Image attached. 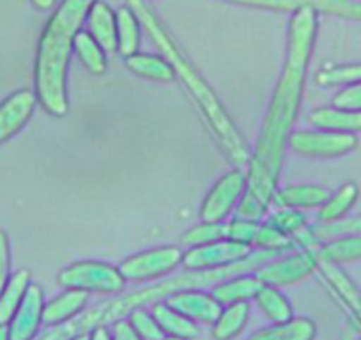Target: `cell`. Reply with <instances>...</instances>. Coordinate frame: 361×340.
I'll list each match as a JSON object with an SVG mask.
<instances>
[{
    "instance_id": "cell-18",
    "label": "cell",
    "mask_w": 361,
    "mask_h": 340,
    "mask_svg": "<svg viewBox=\"0 0 361 340\" xmlns=\"http://www.w3.org/2000/svg\"><path fill=\"white\" fill-rule=\"evenodd\" d=\"M151 314L166 336H177V339L185 340H192L199 336L200 332L197 322H193L192 319H188L180 312L173 310L165 300L152 303Z\"/></svg>"
},
{
    "instance_id": "cell-2",
    "label": "cell",
    "mask_w": 361,
    "mask_h": 340,
    "mask_svg": "<svg viewBox=\"0 0 361 340\" xmlns=\"http://www.w3.org/2000/svg\"><path fill=\"white\" fill-rule=\"evenodd\" d=\"M128 8L135 13L138 22L142 23L145 30H147L149 36L152 37L158 48L161 50L165 61L172 66V69L176 71V76H179L180 82L185 83V87L188 89L190 95L193 96L195 103L199 105L200 112H202L204 119L209 124L211 131H213L214 138L218 140V144L221 145L225 152H227L228 158L232 159L238 165H245L250 163L252 158V152H250L248 144H246L245 137L241 135V131L238 130L234 121L231 119V116L225 110L224 103L220 102L216 92L213 91L209 83L206 82L202 75L197 71L192 66V62L183 55V51L177 48V44L173 43L172 37L169 36L165 27L159 23V20L156 18L154 13L144 4V0H126Z\"/></svg>"
},
{
    "instance_id": "cell-38",
    "label": "cell",
    "mask_w": 361,
    "mask_h": 340,
    "mask_svg": "<svg viewBox=\"0 0 361 340\" xmlns=\"http://www.w3.org/2000/svg\"><path fill=\"white\" fill-rule=\"evenodd\" d=\"M114 340H140V339L135 335V332L130 328L128 322L119 321L116 322V326H114Z\"/></svg>"
},
{
    "instance_id": "cell-28",
    "label": "cell",
    "mask_w": 361,
    "mask_h": 340,
    "mask_svg": "<svg viewBox=\"0 0 361 340\" xmlns=\"http://www.w3.org/2000/svg\"><path fill=\"white\" fill-rule=\"evenodd\" d=\"M76 55H78L80 62L89 69L92 75H103L109 68V62H106L105 50L99 47L98 41L90 36L89 32H83L80 30L75 37V43H73Z\"/></svg>"
},
{
    "instance_id": "cell-11",
    "label": "cell",
    "mask_w": 361,
    "mask_h": 340,
    "mask_svg": "<svg viewBox=\"0 0 361 340\" xmlns=\"http://www.w3.org/2000/svg\"><path fill=\"white\" fill-rule=\"evenodd\" d=\"M37 96L30 89H20L0 103V144L25 128L36 110Z\"/></svg>"
},
{
    "instance_id": "cell-16",
    "label": "cell",
    "mask_w": 361,
    "mask_h": 340,
    "mask_svg": "<svg viewBox=\"0 0 361 340\" xmlns=\"http://www.w3.org/2000/svg\"><path fill=\"white\" fill-rule=\"evenodd\" d=\"M329 192L321 185H289L276 190L275 204L287 210H314L328 200Z\"/></svg>"
},
{
    "instance_id": "cell-24",
    "label": "cell",
    "mask_w": 361,
    "mask_h": 340,
    "mask_svg": "<svg viewBox=\"0 0 361 340\" xmlns=\"http://www.w3.org/2000/svg\"><path fill=\"white\" fill-rule=\"evenodd\" d=\"M30 272L22 269L9 279L8 286L0 294V324H9L13 315L16 314L18 307L22 305L23 296L30 286Z\"/></svg>"
},
{
    "instance_id": "cell-42",
    "label": "cell",
    "mask_w": 361,
    "mask_h": 340,
    "mask_svg": "<svg viewBox=\"0 0 361 340\" xmlns=\"http://www.w3.org/2000/svg\"><path fill=\"white\" fill-rule=\"evenodd\" d=\"M0 340H9V326L0 324Z\"/></svg>"
},
{
    "instance_id": "cell-13",
    "label": "cell",
    "mask_w": 361,
    "mask_h": 340,
    "mask_svg": "<svg viewBox=\"0 0 361 340\" xmlns=\"http://www.w3.org/2000/svg\"><path fill=\"white\" fill-rule=\"evenodd\" d=\"M312 252H314V250H312ZM314 255L315 261H317V272L321 273L324 282L328 284L329 289L335 293V296L342 301L343 307H345L347 310L354 315V319L361 324V291L357 289L356 284L350 280V277L347 275L338 265L319 257L315 252Z\"/></svg>"
},
{
    "instance_id": "cell-41",
    "label": "cell",
    "mask_w": 361,
    "mask_h": 340,
    "mask_svg": "<svg viewBox=\"0 0 361 340\" xmlns=\"http://www.w3.org/2000/svg\"><path fill=\"white\" fill-rule=\"evenodd\" d=\"M350 20H357V22H361V2H360V0H354L353 15H350Z\"/></svg>"
},
{
    "instance_id": "cell-21",
    "label": "cell",
    "mask_w": 361,
    "mask_h": 340,
    "mask_svg": "<svg viewBox=\"0 0 361 340\" xmlns=\"http://www.w3.org/2000/svg\"><path fill=\"white\" fill-rule=\"evenodd\" d=\"M357 197H360V188L356 183L349 181L345 185L340 186L333 195L328 197L324 204L319 207L317 220L319 224H335V221L343 220L347 213L353 210L356 204Z\"/></svg>"
},
{
    "instance_id": "cell-12",
    "label": "cell",
    "mask_w": 361,
    "mask_h": 340,
    "mask_svg": "<svg viewBox=\"0 0 361 340\" xmlns=\"http://www.w3.org/2000/svg\"><path fill=\"white\" fill-rule=\"evenodd\" d=\"M165 301L173 310L180 312L193 322H202V324H214L218 315L224 310L213 294L202 293L200 289L179 291L166 298Z\"/></svg>"
},
{
    "instance_id": "cell-8",
    "label": "cell",
    "mask_w": 361,
    "mask_h": 340,
    "mask_svg": "<svg viewBox=\"0 0 361 340\" xmlns=\"http://www.w3.org/2000/svg\"><path fill=\"white\" fill-rule=\"evenodd\" d=\"M315 272H317V261H315L314 252L308 248L298 250L286 257L271 259L269 262L255 269V275L264 286H273L280 289V287L303 282Z\"/></svg>"
},
{
    "instance_id": "cell-32",
    "label": "cell",
    "mask_w": 361,
    "mask_h": 340,
    "mask_svg": "<svg viewBox=\"0 0 361 340\" xmlns=\"http://www.w3.org/2000/svg\"><path fill=\"white\" fill-rule=\"evenodd\" d=\"M255 245L259 246V250H266V252L273 253H282L286 250L294 248L293 238L286 236L283 232H280L279 229L273 227L269 221H264L259 225V232H257Z\"/></svg>"
},
{
    "instance_id": "cell-3",
    "label": "cell",
    "mask_w": 361,
    "mask_h": 340,
    "mask_svg": "<svg viewBox=\"0 0 361 340\" xmlns=\"http://www.w3.org/2000/svg\"><path fill=\"white\" fill-rule=\"evenodd\" d=\"M98 0H62L48 20L39 40L36 59V96L54 117L69 114L68 66L76 34L89 9Z\"/></svg>"
},
{
    "instance_id": "cell-6",
    "label": "cell",
    "mask_w": 361,
    "mask_h": 340,
    "mask_svg": "<svg viewBox=\"0 0 361 340\" xmlns=\"http://www.w3.org/2000/svg\"><path fill=\"white\" fill-rule=\"evenodd\" d=\"M289 145L305 158H340L357 147V137L338 131L298 130L290 135Z\"/></svg>"
},
{
    "instance_id": "cell-9",
    "label": "cell",
    "mask_w": 361,
    "mask_h": 340,
    "mask_svg": "<svg viewBox=\"0 0 361 340\" xmlns=\"http://www.w3.org/2000/svg\"><path fill=\"white\" fill-rule=\"evenodd\" d=\"M252 246L241 245V243L231 241V239H220V241L209 243V245L195 246L183 253V266L186 272H207V269L227 268V266L238 265L252 255Z\"/></svg>"
},
{
    "instance_id": "cell-19",
    "label": "cell",
    "mask_w": 361,
    "mask_h": 340,
    "mask_svg": "<svg viewBox=\"0 0 361 340\" xmlns=\"http://www.w3.org/2000/svg\"><path fill=\"white\" fill-rule=\"evenodd\" d=\"M89 29L90 36L99 43L105 51L117 50V20L110 6L105 2H94L89 9Z\"/></svg>"
},
{
    "instance_id": "cell-39",
    "label": "cell",
    "mask_w": 361,
    "mask_h": 340,
    "mask_svg": "<svg viewBox=\"0 0 361 340\" xmlns=\"http://www.w3.org/2000/svg\"><path fill=\"white\" fill-rule=\"evenodd\" d=\"M89 340H114V332L106 324L98 326L89 333Z\"/></svg>"
},
{
    "instance_id": "cell-5",
    "label": "cell",
    "mask_w": 361,
    "mask_h": 340,
    "mask_svg": "<svg viewBox=\"0 0 361 340\" xmlns=\"http://www.w3.org/2000/svg\"><path fill=\"white\" fill-rule=\"evenodd\" d=\"M183 253L179 246H158L124 259L117 268L126 282L144 284L166 277L183 265Z\"/></svg>"
},
{
    "instance_id": "cell-37",
    "label": "cell",
    "mask_w": 361,
    "mask_h": 340,
    "mask_svg": "<svg viewBox=\"0 0 361 340\" xmlns=\"http://www.w3.org/2000/svg\"><path fill=\"white\" fill-rule=\"evenodd\" d=\"M9 266H11V248L6 231L0 229V294L9 282Z\"/></svg>"
},
{
    "instance_id": "cell-10",
    "label": "cell",
    "mask_w": 361,
    "mask_h": 340,
    "mask_svg": "<svg viewBox=\"0 0 361 340\" xmlns=\"http://www.w3.org/2000/svg\"><path fill=\"white\" fill-rule=\"evenodd\" d=\"M44 293L39 284H30L22 305L13 315L9 326V340H34L43 324Z\"/></svg>"
},
{
    "instance_id": "cell-44",
    "label": "cell",
    "mask_w": 361,
    "mask_h": 340,
    "mask_svg": "<svg viewBox=\"0 0 361 340\" xmlns=\"http://www.w3.org/2000/svg\"><path fill=\"white\" fill-rule=\"evenodd\" d=\"M161 340H185V339H177V336H163V339Z\"/></svg>"
},
{
    "instance_id": "cell-26",
    "label": "cell",
    "mask_w": 361,
    "mask_h": 340,
    "mask_svg": "<svg viewBox=\"0 0 361 340\" xmlns=\"http://www.w3.org/2000/svg\"><path fill=\"white\" fill-rule=\"evenodd\" d=\"M126 66L131 73L142 76L145 80H154V82H172L176 78V71L172 66L161 57L145 54H135L126 59Z\"/></svg>"
},
{
    "instance_id": "cell-45",
    "label": "cell",
    "mask_w": 361,
    "mask_h": 340,
    "mask_svg": "<svg viewBox=\"0 0 361 340\" xmlns=\"http://www.w3.org/2000/svg\"><path fill=\"white\" fill-rule=\"evenodd\" d=\"M357 340H361V335H360V339H357Z\"/></svg>"
},
{
    "instance_id": "cell-27",
    "label": "cell",
    "mask_w": 361,
    "mask_h": 340,
    "mask_svg": "<svg viewBox=\"0 0 361 340\" xmlns=\"http://www.w3.org/2000/svg\"><path fill=\"white\" fill-rule=\"evenodd\" d=\"M117 50L123 57H131L137 54L138 44H140V29H138V20L135 13L128 6L117 11Z\"/></svg>"
},
{
    "instance_id": "cell-23",
    "label": "cell",
    "mask_w": 361,
    "mask_h": 340,
    "mask_svg": "<svg viewBox=\"0 0 361 340\" xmlns=\"http://www.w3.org/2000/svg\"><path fill=\"white\" fill-rule=\"evenodd\" d=\"M250 319V305L248 301L243 303H232L224 307L221 314L213 324V339L214 340H234L239 333L245 329L246 322Z\"/></svg>"
},
{
    "instance_id": "cell-25",
    "label": "cell",
    "mask_w": 361,
    "mask_h": 340,
    "mask_svg": "<svg viewBox=\"0 0 361 340\" xmlns=\"http://www.w3.org/2000/svg\"><path fill=\"white\" fill-rule=\"evenodd\" d=\"M255 301L260 307V310L264 312V315L269 321H273V324L287 322L294 317L293 305H290V301L287 300V296L279 287L262 286V289L255 296Z\"/></svg>"
},
{
    "instance_id": "cell-22",
    "label": "cell",
    "mask_w": 361,
    "mask_h": 340,
    "mask_svg": "<svg viewBox=\"0 0 361 340\" xmlns=\"http://www.w3.org/2000/svg\"><path fill=\"white\" fill-rule=\"evenodd\" d=\"M312 250L319 257L335 262L338 266L347 265V262H357L361 261V236H343V238L321 243Z\"/></svg>"
},
{
    "instance_id": "cell-43",
    "label": "cell",
    "mask_w": 361,
    "mask_h": 340,
    "mask_svg": "<svg viewBox=\"0 0 361 340\" xmlns=\"http://www.w3.org/2000/svg\"><path fill=\"white\" fill-rule=\"evenodd\" d=\"M71 340H89V333H83V335L75 336V339H71Z\"/></svg>"
},
{
    "instance_id": "cell-15",
    "label": "cell",
    "mask_w": 361,
    "mask_h": 340,
    "mask_svg": "<svg viewBox=\"0 0 361 340\" xmlns=\"http://www.w3.org/2000/svg\"><path fill=\"white\" fill-rule=\"evenodd\" d=\"M308 124L315 130L338 131V133H354L361 131V112L336 109V107H321L314 109L307 116Z\"/></svg>"
},
{
    "instance_id": "cell-30",
    "label": "cell",
    "mask_w": 361,
    "mask_h": 340,
    "mask_svg": "<svg viewBox=\"0 0 361 340\" xmlns=\"http://www.w3.org/2000/svg\"><path fill=\"white\" fill-rule=\"evenodd\" d=\"M361 80V62L357 64H342L333 66V68H326L317 73L315 82L321 87H333V85H347Z\"/></svg>"
},
{
    "instance_id": "cell-33",
    "label": "cell",
    "mask_w": 361,
    "mask_h": 340,
    "mask_svg": "<svg viewBox=\"0 0 361 340\" xmlns=\"http://www.w3.org/2000/svg\"><path fill=\"white\" fill-rule=\"evenodd\" d=\"M267 221H269L273 227L279 229L280 232H283L286 236L293 238V236L298 234L301 229L307 227L308 218L307 214L301 213L300 210H287V207H280L276 213H273L269 218H267Z\"/></svg>"
},
{
    "instance_id": "cell-31",
    "label": "cell",
    "mask_w": 361,
    "mask_h": 340,
    "mask_svg": "<svg viewBox=\"0 0 361 340\" xmlns=\"http://www.w3.org/2000/svg\"><path fill=\"white\" fill-rule=\"evenodd\" d=\"M126 322L140 340H161L165 336V333L161 332L151 312L145 310L144 307L135 308L133 312H130Z\"/></svg>"
},
{
    "instance_id": "cell-17",
    "label": "cell",
    "mask_w": 361,
    "mask_h": 340,
    "mask_svg": "<svg viewBox=\"0 0 361 340\" xmlns=\"http://www.w3.org/2000/svg\"><path fill=\"white\" fill-rule=\"evenodd\" d=\"M264 284L260 279L252 273H243V275H235L232 279L225 280V282L218 284L213 287V296L216 298L218 303L221 307H227L232 303H243V301L255 300L259 291L262 289Z\"/></svg>"
},
{
    "instance_id": "cell-4",
    "label": "cell",
    "mask_w": 361,
    "mask_h": 340,
    "mask_svg": "<svg viewBox=\"0 0 361 340\" xmlns=\"http://www.w3.org/2000/svg\"><path fill=\"white\" fill-rule=\"evenodd\" d=\"M57 282L64 289L99 294H119L126 286L119 268L102 261L73 262L59 273Z\"/></svg>"
},
{
    "instance_id": "cell-20",
    "label": "cell",
    "mask_w": 361,
    "mask_h": 340,
    "mask_svg": "<svg viewBox=\"0 0 361 340\" xmlns=\"http://www.w3.org/2000/svg\"><path fill=\"white\" fill-rule=\"evenodd\" d=\"M317 324L308 317H293L287 322L267 326L246 340H314Z\"/></svg>"
},
{
    "instance_id": "cell-1",
    "label": "cell",
    "mask_w": 361,
    "mask_h": 340,
    "mask_svg": "<svg viewBox=\"0 0 361 340\" xmlns=\"http://www.w3.org/2000/svg\"><path fill=\"white\" fill-rule=\"evenodd\" d=\"M317 36V11L301 8L293 15L283 71L260 126L246 176V193L269 206L279 190L283 156L301 109L308 66Z\"/></svg>"
},
{
    "instance_id": "cell-7",
    "label": "cell",
    "mask_w": 361,
    "mask_h": 340,
    "mask_svg": "<svg viewBox=\"0 0 361 340\" xmlns=\"http://www.w3.org/2000/svg\"><path fill=\"white\" fill-rule=\"evenodd\" d=\"M246 192V176L243 170L232 169L221 176L204 197L200 206V220L209 224H224L225 218L238 207Z\"/></svg>"
},
{
    "instance_id": "cell-36",
    "label": "cell",
    "mask_w": 361,
    "mask_h": 340,
    "mask_svg": "<svg viewBox=\"0 0 361 340\" xmlns=\"http://www.w3.org/2000/svg\"><path fill=\"white\" fill-rule=\"evenodd\" d=\"M267 207L262 206L255 197H252L250 193H243L241 200H239L238 207H235V218H243V220H252L259 221L264 217Z\"/></svg>"
},
{
    "instance_id": "cell-40",
    "label": "cell",
    "mask_w": 361,
    "mask_h": 340,
    "mask_svg": "<svg viewBox=\"0 0 361 340\" xmlns=\"http://www.w3.org/2000/svg\"><path fill=\"white\" fill-rule=\"evenodd\" d=\"M55 0H32V4L36 6L37 9H41V11H47V9H50L51 6H54Z\"/></svg>"
},
{
    "instance_id": "cell-35",
    "label": "cell",
    "mask_w": 361,
    "mask_h": 340,
    "mask_svg": "<svg viewBox=\"0 0 361 340\" xmlns=\"http://www.w3.org/2000/svg\"><path fill=\"white\" fill-rule=\"evenodd\" d=\"M331 105L336 109L350 110V112H361V80L347 83L345 87L340 89L333 96Z\"/></svg>"
},
{
    "instance_id": "cell-29",
    "label": "cell",
    "mask_w": 361,
    "mask_h": 340,
    "mask_svg": "<svg viewBox=\"0 0 361 340\" xmlns=\"http://www.w3.org/2000/svg\"><path fill=\"white\" fill-rule=\"evenodd\" d=\"M225 239V224H209V221H200V224L190 227L185 234L180 236V245L195 248V246L209 245V243Z\"/></svg>"
},
{
    "instance_id": "cell-34",
    "label": "cell",
    "mask_w": 361,
    "mask_h": 340,
    "mask_svg": "<svg viewBox=\"0 0 361 340\" xmlns=\"http://www.w3.org/2000/svg\"><path fill=\"white\" fill-rule=\"evenodd\" d=\"M259 225V221L234 218V220H231L228 224H225V239H231V241L252 246V243H255Z\"/></svg>"
},
{
    "instance_id": "cell-14",
    "label": "cell",
    "mask_w": 361,
    "mask_h": 340,
    "mask_svg": "<svg viewBox=\"0 0 361 340\" xmlns=\"http://www.w3.org/2000/svg\"><path fill=\"white\" fill-rule=\"evenodd\" d=\"M87 303H89V293L66 289L64 293L59 294L57 298H54V300L44 305L43 324L50 326V328L64 324V322L71 321L73 317L82 314Z\"/></svg>"
}]
</instances>
